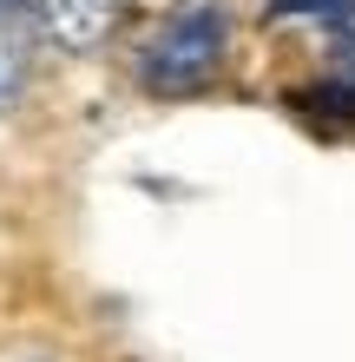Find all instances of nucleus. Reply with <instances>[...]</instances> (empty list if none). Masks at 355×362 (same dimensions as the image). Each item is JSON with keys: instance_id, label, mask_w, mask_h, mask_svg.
I'll list each match as a JSON object with an SVG mask.
<instances>
[{"instance_id": "nucleus-1", "label": "nucleus", "mask_w": 355, "mask_h": 362, "mask_svg": "<svg viewBox=\"0 0 355 362\" xmlns=\"http://www.w3.org/2000/svg\"><path fill=\"white\" fill-rule=\"evenodd\" d=\"M224 53H231V13L217 0H178L138 40L132 73H138V86L152 99H191L224 73Z\"/></svg>"}, {"instance_id": "nucleus-2", "label": "nucleus", "mask_w": 355, "mask_h": 362, "mask_svg": "<svg viewBox=\"0 0 355 362\" xmlns=\"http://www.w3.org/2000/svg\"><path fill=\"white\" fill-rule=\"evenodd\" d=\"M112 20H119V0H40L33 7L40 40L59 53H99L112 40Z\"/></svg>"}, {"instance_id": "nucleus-3", "label": "nucleus", "mask_w": 355, "mask_h": 362, "mask_svg": "<svg viewBox=\"0 0 355 362\" xmlns=\"http://www.w3.org/2000/svg\"><path fill=\"white\" fill-rule=\"evenodd\" d=\"M20 99V53H13V40L0 33V112Z\"/></svg>"}, {"instance_id": "nucleus-4", "label": "nucleus", "mask_w": 355, "mask_h": 362, "mask_svg": "<svg viewBox=\"0 0 355 362\" xmlns=\"http://www.w3.org/2000/svg\"><path fill=\"white\" fill-rule=\"evenodd\" d=\"M33 7H40V0H0V33H7L13 20H33Z\"/></svg>"}]
</instances>
